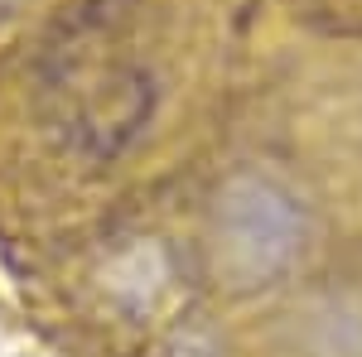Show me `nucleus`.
I'll return each instance as SVG.
<instances>
[{
    "label": "nucleus",
    "mask_w": 362,
    "mask_h": 357,
    "mask_svg": "<svg viewBox=\"0 0 362 357\" xmlns=\"http://www.w3.org/2000/svg\"><path fill=\"white\" fill-rule=\"evenodd\" d=\"M300 242V218L290 208V198H280L271 184L242 179L232 184L218 208V261L232 275H242V285L276 275Z\"/></svg>",
    "instance_id": "f257e3e1"
}]
</instances>
